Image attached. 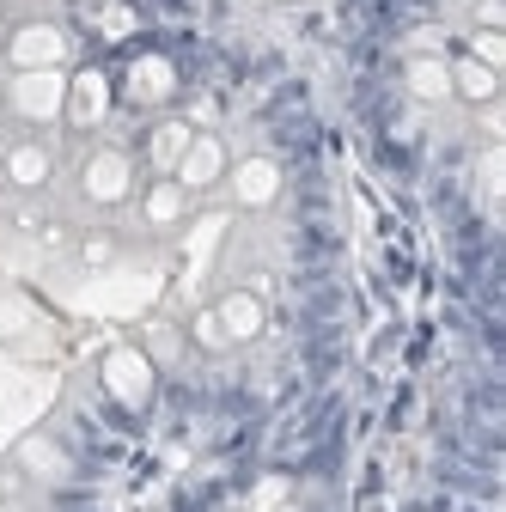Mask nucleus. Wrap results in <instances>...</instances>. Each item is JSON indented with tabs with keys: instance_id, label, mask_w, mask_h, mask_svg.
I'll list each match as a JSON object with an SVG mask.
<instances>
[{
	"instance_id": "nucleus-4",
	"label": "nucleus",
	"mask_w": 506,
	"mask_h": 512,
	"mask_svg": "<svg viewBox=\"0 0 506 512\" xmlns=\"http://www.w3.org/2000/svg\"><path fill=\"white\" fill-rule=\"evenodd\" d=\"M0 177H7V196H43L55 183V147L43 135H13L0 147Z\"/></svg>"
},
{
	"instance_id": "nucleus-10",
	"label": "nucleus",
	"mask_w": 506,
	"mask_h": 512,
	"mask_svg": "<svg viewBox=\"0 0 506 512\" xmlns=\"http://www.w3.org/2000/svg\"><path fill=\"white\" fill-rule=\"evenodd\" d=\"M153 360L141 354V342H122V348H110L104 354V384H110V397L122 403V409H147V397H153Z\"/></svg>"
},
{
	"instance_id": "nucleus-3",
	"label": "nucleus",
	"mask_w": 506,
	"mask_h": 512,
	"mask_svg": "<svg viewBox=\"0 0 506 512\" xmlns=\"http://www.w3.org/2000/svg\"><path fill=\"white\" fill-rule=\"evenodd\" d=\"M0 110H7V122H19L25 135H37V128H55L61 110H68V74H61V68L7 74V86H0Z\"/></svg>"
},
{
	"instance_id": "nucleus-5",
	"label": "nucleus",
	"mask_w": 506,
	"mask_h": 512,
	"mask_svg": "<svg viewBox=\"0 0 506 512\" xmlns=\"http://www.w3.org/2000/svg\"><path fill=\"white\" fill-rule=\"evenodd\" d=\"M189 214H196V196H189L177 177H147V183L135 189V220H141L153 238L183 232V226H189Z\"/></svg>"
},
{
	"instance_id": "nucleus-6",
	"label": "nucleus",
	"mask_w": 506,
	"mask_h": 512,
	"mask_svg": "<svg viewBox=\"0 0 506 512\" xmlns=\"http://www.w3.org/2000/svg\"><path fill=\"white\" fill-rule=\"evenodd\" d=\"M226 196H232V208H244V214H263V208H275L281 202V189H287V177H281V165L269 159V153H250V159H232V171H226Z\"/></svg>"
},
{
	"instance_id": "nucleus-14",
	"label": "nucleus",
	"mask_w": 506,
	"mask_h": 512,
	"mask_svg": "<svg viewBox=\"0 0 506 512\" xmlns=\"http://www.w3.org/2000/svg\"><path fill=\"white\" fill-rule=\"evenodd\" d=\"M446 68H452V98H458V104L494 110V98H500V74H494V68H482V61H470L464 49H458V55H446Z\"/></svg>"
},
{
	"instance_id": "nucleus-18",
	"label": "nucleus",
	"mask_w": 506,
	"mask_h": 512,
	"mask_svg": "<svg viewBox=\"0 0 506 512\" xmlns=\"http://www.w3.org/2000/svg\"><path fill=\"white\" fill-rule=\"evenodd\" d=\"M470 61H482V68H506V31H470V49H464Z\"/></svg>"
},
{
	"instance_id": "nucleus-22",
	"label": "nucleus",
	"mask_w": 506,
	"mask_h": 512,
	"mask_svg": "<svg viewBox=\"0 0 506 512\" xmlns=\"http://www.w3.org/2000/svg\"><path fill=\"white\" fill-rule=\"evenodd\" d=\"M0 196H7V177H0Z\"/></svg>"
},
{
	"instance_id": "nucleus-13",
	"label": "nucleus",
	"mask_w": 506,
	"mask_h": 512,
	"mask_svg": "<svg viewBox=\"0 0 506 512\" xmlns=\"http://www.w3.org/2000/svg\"><path fill=\"white\" fill-rule=\"evenodd\" d=\"M403 86H409L415 104H452V68H446V55L415 49L409 68H403Z\"/></svg>"
},
{
	"instance_id": "nucleus-19",
	"label": "nucleus",
	"mask_w": 506,
	"mask_h": 512,
	"mask_svg": "<svg viewBox=\"0 0 506 512\" xmlns=\"http://www.w3.org/2000/svg\"><path fill=\"white\" fill-rule=\"evenodd\" d=\"M116 250H122V244H116L110 232H86V238H80V263H86V269H110Z\"/></svg>"
},
{
	"instance_id": "nucleus-7",
	"label": "nucleus",
	"mask_w": 506,
	"mask_h": 512,
	"mask_svg": "<svg viewBox=\"0 0 506 512\" xmlns=\"http://www.w3.org/2000/svg\"><path fill=\"white\" fill-rule=\"evenodd\" d=\"M177 92H183L177 61H171V55H159V49L135 55L129 68H122V98H129L135 110H159V116H165V104H171Z\"/></svg>"
},
{
	"instance_id": "nucleus-16",
	"label": "nucleus",
	"mask_w": 506,
	"mask_h": 512,
	"mask_svg": "<svg viewBox=\"0 0 506 512\" xmlns=\"http://www.w3.org/2000/svg\"><path fill=\"white\" fill-rule=\"evenodd\" d=\"M189 342H196L202 354H226V348H232V342H226V330H220V317H214V305L189 317Z\"/></svg>"
},
{
	"instance_id": "nucleus-2",
	"label": "nucleus",
	"mask_w": 506,
	"mask_h": 512,
	"mask_svg": "<svg viewBox=\"0 0 506 512\" xmlns=\"http://www.w3.org/2000/svg\"><path fill=\"white\" fill-rule=\"evenodd\" d=\"M74 55H80V43H74V31L61 19H19V25H7V37H0L7 74H43V68L68 74Z\"/></svg>"
},
{
	"instance_id": "nucleus-17",
	"label": "nucleus",
	"mask_w": 506,
	"mask_h": 512,
	"mask_svg": "<svg viewBox=\"0 0 506 512\" xmlns=\"http://www.w3.org/2000/svg\"><path fill=\"white\" fill-rule=\"evenodd\" d=\"M141 354H147L153 366H177V354H183V330H171V324H159V330H147V342H141Z\"/></svg>"
},
{
	"instance_id": "nucleus-1",
	"label": "nucleus",
	"mask_w": 506,
	"mask_h": 512,
	"mask_svg": "<svg viewBox=\"0 0 506 512\" xmlns=\"http://www.w3.org/2000/svg\"><path fill=\"white\" fill-rule=\"evenodd\" d=\"M135 189H141V159H135L129 147H116V141H98V147L80 159V171H74V196H80L92 214L129 208Z\"/></svg>"
},
{
	"instance_id": "nucleus-12",
	"label": "nucleus",
	"mask_w": 506,
	"mask_h": 512,
	"mask_svg": "<svg viewBox=\"0 0 506 512\" xmlns=\"http://www.w3.org/2000/svg\"><path fill=\"white\" fill-rule=\"evenodd\" d=\"M214 317H220V330H226V342H232V348L257 342V336L269 330V305H263V293H250V287L220 293V299H214Z\"/></svg>"
},
{
	"instance_id": "nucleus-8",
	"label": "nucleus",
	"mask_w": 506,
	"mask_h": 512,
	"mask_svg": "<svg viewBox=\"0 0 506 512\" xmlns=\"http://www.w3.org/2000/svg\"><path fill=\"white\" fill-rule=\"evenodd\" d=\"M110 110H116V80L104 68H74L68 74V110H61V122L80 128V135H92V128H104Z\"/></svg>"
},
{
	"instance_id": "nucleus-23",
	"label": "nucleus",
	"mask_w": 506,
	"mask_h": 512,
	"mask_svg": "<svg viewBox=\"0 0 506 512\" xmlns=\"http://www.w3.org/2000/svg\"><path fill=\"white\" fill-rule=\"evenodd\" d=\"M0 37H7V25H0Z\"/></svg>"
},
{
	"instance_id": "nucleus-15",
	"label": "nucleus",
	"mask_w": 506,
	"mask_h": 512,
	"mask_svg": "<svg viewBox=\"0 0 506 512\" xmlns=\"http://www.w3.org/2000/svg\"><path fill=\"white\" fill-rule=\"evenodd\" d=\"M19 470H31L37 482H61V476H68V452H61V445H49V433H31V439L19 445Z\"/></svg>"
},
{
	"instance_id": "nucleus-9",
	"label": "nucleus",
	"mask_w": 506,
	"mask_h": 512,
	"mask_svg": "<svg viewBox=\"0 0 506 512\" xmlns=\"http://www.w3.org/2000/svg\"><path fill=\"white\" fill-rule=\"evenodd\" d=\"M226 171H232V153H226V141L214 135V128H196V141H189V153L177 159V183L189 189V196H214V189L226 183Z\"/></svg>"
},
{
	"instance_id": "nucleus-20",
	"label": "nucleus",
	"mask_w": 506,
	"mask_h": 512,
	"mask_svg": "<svg viewBox=\"0 0 506 512\" xmlns=\"http://www.w3.org/2000/svg\"><path fill=\"white\" fill-rule=\"evenodd\" d=\"M287 494H293V482H287V476H269V482H263L257 494H250V512H275V506H281Z\"/></svg>"
},
{
	"instance_id": "nucleus-11",
	"label": "nucleus",
	"mask_w": 506,
	"mask_h": 512,
	"mask_svg": "<svg viewBox=\"0 0 506 512\" xmlns=\"http://www.w3.org/2000/svg\"><path fill=\"white\" fill-rule=\"evenodd\" d=\"M189 141H196V122L189 116H153L147 122V135H141V165L153 171V177H171L177 171V159L189 153Z\"/></svg>"
},
{
	"instance_id": "nucleus-21",
	"label": "nucleus",
	"mask_w": 506,
	"mask_h": 512,
	"mask_svg": "<svg viewBox=\"0 0 506 512\" xmlns=\"http://www.w3.org/2000/svg\"><path fill=\"white\" fill-rule=\"evenodd\" d=\"M476 31H506V0H470Z\"/></svg>"
}]
</instances>
